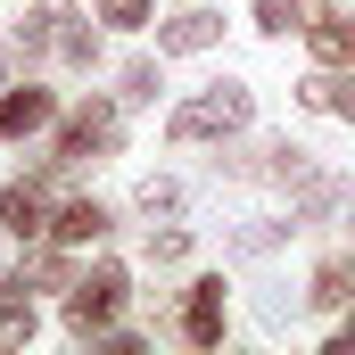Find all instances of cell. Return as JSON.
<instances>
[{"mask_svg":"<svg viewBox=\"0 0 355 355\" xmlns=\"http://www.w3.org/2000/svg\"><path fill=\"white\" fill-rule=\"evenodd\" d=\"M248 124H257V83L248 75H215V83L182 91L174 107H166V141L174 149H223Z\"/></svg>","mask_w":355,"mask_h":355,"instance_id":"cell-1","label":"cell"},{"mask_svg":"<svg viewBox=\"0 0 355 355\" xmlns=\"http://www.w3.org/2000/svg\"><path fill=\"white\" fill-rule=\"evenodd\" d=\"M107 157H124V99H116V91H83V99L58 107V124H50V166L91 174V166H107Z\"/></svg>","mask_w":355,"mask_h":355,"instance_id":"cell-2","label":"cell"},{"mask_svg":"<svg viewBox=\"0 0 355 355\" xmlns=\"http://www.w3.org/2000/svg\"><path fill=\"white\" fill-rule=\"evenodd\" d=\"M314 166H322V157H314L297 132H257V124L215 149V182H265V190H281V198L314 174Z\"/></svg>","mask_w":355,"mask_h":355,"instance_id":"cell-3","label":"cell"},{"mask_svg":"<svg viewBox=\"0 0 355 355\" xmlns=\"http://www.w3.org/2000/svg\"><path fill=\"white\" fill-rule=\"evenodd\" d=\"M124 306H132V265H124V257H91V265L58 289V322H67L75 339H99L107 322H124Z\"/></svg>","mask_w":355,"mask_h":355,"instance_id":"cell-4","label":"cell"},{"mask_svg":"<svg viewBox=\"0 0 355 355\" xmlns=\"http://www.w3.org/2000/svg\"><path fill=\"white\" fill-rule=\"evenodd\" d=\"M166 331H174L182 347H223V339H232V272H190V281H182V297H174V322H166Z\"/></svg>","mask_w":355,"mask_h":355,"instance_id":"cell-5","label":"cell"},{"mask_svg":"<svg viewBox=\"0 0 355 355\" xmlns=\"http://www.w3.org/2000/svg\"><path fill=\"white\" fill-rule=\"evenodd\" d=\"M67 166H33V174H17V182H0V232L17 240V248H33V240H50V207H58V190H67Z\"/></svg>","mask_w":355,"mask_h":355,"instance_id":"cell-6","label":"cell"},{"mask_svg":"<svg viewBox=\"0 0 355 355\" xmlns=\"http://www.w3.org/2000/svg\"><path fill=\"white\" fill-rule=\"evenodd\" d=\"M58 91L42 83V75H8L0 83V149H17V141H42L50 124H58Z\"/></svg>","mask_w":355,"mask_h":355,"instance_id":"cell-7","label":"cell"},{"mask_svg":"<svg viewBox=\"0 0 355 355\" xmlns=\"http://www.w3.org/2000/svg\"><path fill=\"white\" fill-rule=\"evenodd\" d=\"M149 33H157V58H207V50H223L232 25H223L215 0H182V8H166V17L149 25Z\"/></svg>","mask_w":355,"mask_h":355,"instance_id":"cell-8","label":"cell"},{"mask_svg":"<svg viewBox=\"0 0 355 355\" xmlns=\"http://www.w3.org/2000/svg\"><path fill=\"white\" fill-rule=\"evenodd\" d=\"M289 215H297V232H331V223H355V174H339V166H314V174L289 190Z\"/></svg>","mask_w":355,"mask_h":355,"instance_id":"cell-9","label":"cell"},{"mask_svg":"<svg viewBox=\"0 0 355 355\" xmlns=\"http://www.w3.org/2000/svg\"><path fill=\"white\" fill-rule=\"evenodd\" d=\"M339 306H355V232L339 240V248H322L314 265H306V289H297V314H339Z\"/></svg>","mask_w":355,"mask_h":355,"instance_id":"cell-10","label":"cell"},{"mask_svg":"<svg viewBox=\"0 0 355 355\" xmlns=\"http://www.w3.org/2000/svg\"><path fill=\"white\" fill-rule=\"evenodd\" d=\"M289 99H297V116H322V124L355 132V67H306L289 83Z\"/></svg>","mask_w":355,"mask_h":355,"instance_id":"cell-11","label":"cell"},{"mask_svg":"<svg viewBox=\"0 0 355 355\" xmlns=\"http://www.w3.org/2000/svg\"><path fill=\"white\" fill-rule=\"evenodd\" d=\"M107 232H116V207H107V198H91V190H58V207H50V240H67V248L83 257V248H99Z\"/></svg>","mask_w":355,"mask_h":355,"instance_id":"cell-12","label":"cell"},{"mask_svg":"<svg viewBox=\"0 0 355 355\" xmlns=\"http://www.w3.org/2000/svg\"><path fill=\"white\" fill-rule=\"evenodd\" d=\"M331 17V0H248V33L257 42H306Z\"/></svg>","mask_w":355,"mask_h":355,"instance_id":"cell-13","label":"cell"},{"mask_svg":"<svg viewBox=\"0 0 355 355\" xmlns=\"http://www.w3.org/2000/svg\"><path fill=\"white\" fill-rule=\"evenodd\" d=\"M67 17H75V0H33L25 25H17V42H8V58H25V75H33V67L58 50V25H67Z\"/></svg>","mask_w":355,"mask_h":355,"instance_id":"cell-14","label":"cell"},{"mask_svg":"<svg viewBox=\"0 0 355 355\" xmlns=\"http://www.w3.org/2000/svg\"><path fill=\"white\" fill-rule=\"evenodd\" d=\"M50 58H58L67 75H99V67H107V42H99V17H83V8H75V17L58 25V50H50Z\"/></svg>","mask_w":355,"mask_h":355,"instance_id":"cell-15","label":"cell"},{"mask_svg":"<svg viewBox=\"0 0 355 355\" xmlns=\"http://www.w3.org/2000/svg\"><path fill=\"white\" fill-rule=\"evenodd\" d=\"M306 58L314 67H355V0H331V17L306 33Z\"/></svg>","mask_w":355,"mask_h":355,"instance_id":"cell-16","label":"cell"},{"mask_svg":"<svg viewBox=\"0 0 355 355\" xmlns=\"http://www.w3.org/2000/svg\"><path fill=\"white\" fill-rule=\"evenodd\" d=\"M289 240H306V232H297V215L281 207V215H248L223 248H232V257H272V248H289Z\"/></svg>","mask_w":355,"mask_h":355,"instance_id":"cell-17","label":"cell"},{"mask_svg":"<svg viewBox=\"0 0 355 355\" xmlns=\"http://www.w3.org/2000/svg\"><path fill=\"white\" fill-rule=\"evenodd\" d=\"M116 99H124V107H157V99H166V58H157V50H132V58L116 67Z\"/></svg>","mask_w":355,"mask_h":355,"instance_id":"cell-18","label":"cell"},{"mask_svg":"<svg viewBox=\"0 0 355 355\" xmlns=\"http://www.w3.org/2000/svg\"><path fill=\"white\" fill-rule=\"evenodd\" d=\"M132 207H141L149 223H174V215H190V182H174V174H141Z\"/></svg>","mask_w":355,"mask_h":355,"instance_id":"cell-19","label":"cell"},{"mask_svg":"<svg viewBox=\"0 0 355 355\" xmlns=\"http://www.w3.org/2000/svg\"><path fill=\"white\" fill-rule=\"evenodd\" d=\"M190 248H198V232H190V223H149V240H141V257H149V265H190Z\"/></svg>","mask_w":355,"mask_h":355,"instance_id":"cell-20","label":"cell"},{"mask_svg":"<svg viewBox=\"0 0 355 355\" xmlns=\"http://www.w3.org/2000/svg\"><path fill=\"white\" fill-rule=\"evenodd\" d=\"M91 17H99L107 33H149V25H157V0H91Z\"/></svg>","mask_w":355,"mask_h":355,"instance_id":"cell-21","label":"cell"},{"mask_svg":"<svg viewBox=\"0 0 355 355\" xmlns=\"http://www.w3.org/2000/svg\"><path fill=\"white\" fill-rule=\"evenodd\" d=\"M322 355H355V306L331 314V331H322Z\"/></svg>","mask_w":355,"mask_h":355,"instance_id":"cell-22","label":"cell"},{"mask_svg":"<svg viewBox=\"0 0 355 355\" xmlns=\"http://www.w3.org/2000/svg\"><path fill=\"white\" fill-rule=\"evenodd\" d=\"M0 58H8V42H0Z\"/></svg>","mask_w":355,"mask_h":355,"instance_id":"cell-23","label":"cell"}]
</instances>
